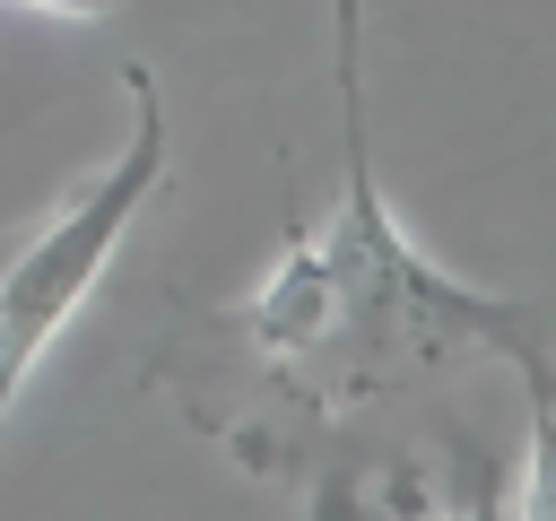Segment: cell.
<instances>
[{
    "instance_id": "6da1fadb",
    "label": "cell",
    "mask_w": 556,
    "mask_h": 521,
    "mask_svg": "<svg viewBox=\"0 0 556 521\" xmlns=\"http://www.w3.org/2000/svg\"><path fill=\"white\" fill-rule=\"evenodd\" d=\"M330 17H339L330 78H339V130H348V191H339V217L313 234H287L278 269L252 287V304H243L252 347L287 382L330 391V399H356L365 382H382L391 356L486 347V356L521 365L530 347H547V321L530 304L443 278L400 234V217L374 182V139H365V9L330 0Z\"/></svg>"
},
{
    "instance_id": "7a4b0ae2",
    "label": "cell",
    "mask_w": 556,
    "mask_h": 521,
    "mask_svg": "<svg viewBox=\"0 0 556 521\" xmlns=\"http://www.w3.org/2000/svg\"><path fill=\"white\" fill-rule=\"evenodd\" d=\"M122 87H130V139L113 165L78 174L0 260V425L26 391V373L43 365V347L70 330V313L87 304V287L104 278L113 243L130 234V217L165 191V156H174V122H165V96L139 61H122Z\"/></svg>"
},
{
    "instance_id": "3957f363",
    "label": "cell",
    "mask_w": 556,
    "mask_h": 521,
    "mask_svg": "<svg viewBox=\"0 0 556 521\" xmlns=\"http://www.w3.org/2000/svg\"><path fill=\"white\" fill-rule=\"evenodd\" d=\"M513 373H521V391H530V478H521L513 512L556 521V365H547V347H530Z\"/></svg>"
},
{
    "instance_id": "277c9868",
    "label": "cell",
    "mask_w": 556,
    "mask_h": 521,
    "mask_svg": "<svg viewBox=\"0 0 556 521\" xmlns=\"http://www.w3.org/2000/svg\"><path fill=\"white\" fill-rule=\"evenodd\" d=\"M0 9H35V17H70V26H96V17H113V0H0Z\"/></svg>"
},
{
    "instance_id": "5b68a950",
    "label": "cell",
    "mask_w": 556,
    "mask_h": 521,
    "mask_svg": "<svg viewBox=\"0 0 556 521\" xmlns=\"http://www.w3.org/2000/svg\"><path fill=\"white\" fill-rule=\"evenodd\" d=\"M0 260H9V234H0Z\"/></svg>"
}]
</instances>
